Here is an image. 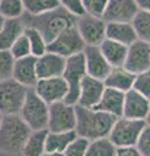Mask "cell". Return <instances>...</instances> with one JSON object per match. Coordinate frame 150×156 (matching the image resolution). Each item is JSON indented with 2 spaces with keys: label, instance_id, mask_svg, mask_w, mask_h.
Segmentation results:
<instances>
[{
  "label": "cell",
  "instance_id": "1f68e13d",
  "mask_svg": "<svg viewBox=\"0 0 150 156\" xmlns=\"http://www.w3.org/2000/svg\"><path fill=\"white\" fill-rule=\"evenodd\" d=\"M11 53L12 56L16 58H22L26 56L31 55V50H30V44H29V39L25 34H21L20 37L17 38V41L13 43V46L11 47Z\"/></svg>",
  "mask_w": 150,
  "mask_h": 156
},
{
  "label": "cell",
  "instance_id": "f35d334b",
  "mask_svg": "<svg viewBox=\"0 0 150 156\" xmlns=\"http://www.w3.org/2000/svg\"><path fill=\"white\" fill-rule=\"evenodd\" d=\"M140 11L150 12V0H134Z\"/></svg>",
  "mask_w": 150,
  "mask_h": 156
},
{
  "label": "cell",
  "instance_id": "ac0fdd59",
  "mask_svg": "<svg viewBox=\"0 0 150 156\" xmlns=\"http://www.w3.org/2000/svg\"><path fill=\"white\" fill-rule=\"evenodd\" d=\"M12 78H14L17 82H20L21 85L26 86L27 89H33L38 82L37 57L30 55L22 58H17L14 61Z\"/></svg>",
  "mask_w": 150,
  "mask_h": 156
},
{
  "label": "cell",
  "instance_id": "ee69618b",
  "mask_svg": "<svg viewBox=\"0 0 150 156\" xmlns=\"http://www.w3.org/2000/svg\"><path fill=\"white\" fill-rule=\"evenodd\" d=\"M3 119H4V116H3L2 112H0V125H2V121H3Z\"/></svg>",
  "mask_w": 150,
  "mask_h": 156
},
{
  "label": "cell",
  "instance_id": "2e32d148",
  "mask_svg": "<svg viewBox=\"0 0 150 156\" xmlns=\"http://www.w3.org/2000/svg\"><path fill=\"white\" fill-rule=\"evenodd\" d=\"M150 112V99L134 89L125 92L123 117L132 120H146Z\"/></svg>",
  "mask_w": 150,
  "mask_h": 156
},
{
  "label": "cell",
  "instance_id": "f1b7e54d",
  "mask_svg": "<svg viewBox=\"0 0 150 156\" xmlns=\"http://www.w3.org/2000/svg\"><path fill=\"white\" fill-rule=\"evenodd\" d=\"M132 25L140 41L150 43V12L138 11L132 20Z\"/></svg>",
  "mask_w": 150,
  "mask_h": 156
},
{
  "label": "cell",
  "instance_id": "7c38bea8",
  "mask_svg": "<svg viewBox=\"0 0 150 156\" xmlns=\"http://www.w3.org/2000/svg\"><path fill=\"white\" fill-rule=\"evenodd\" d=\"M134 76L150 69V43L137 39L128 46L127 57L123 65Z\"/></svg>",
  "mask_w": 150,
  "mask_h": 156
},
{
  "label": "cell",
  "instance_id": "4316f807",
  "mask_svg": "<svg viewBox=\"0 0 150 156\" xmlns=\"http://www.w3.org/2000/svg\"><path fill=\"white\" fill-rule=\"evenodd\" d=\"M24 34H25V35L27 37V39H29V44H30V50H31L33 56L39 57V56L45 55V53L47 52L48 43L45 39V37H43L35 27L25 26Z\"/></svg>",
  "mask_w": 150,
  "mask_h": 156
},
{
  "label": "cell",
  "instance_id": "9a60e30c",
  "mask_svg": "<svg viewBox=\"0 0 150 156\" xmlns=\"http://www.w3.org/2000/svg\"><path fill=\"white\" fill-rule=\"evenodd\" d=\"M104 90L106 85L103 81L86 76L81 82L77 105L85 107V108H95L99 104L101 99H102Z\"/></svg>",
  "mask_w": 150,
  "mask_h": 156
},
{
  "label": "cell",
  "instance_id": "52a82bcc",
  "mask_svg": "<svg viewBox=\"0 0 150 156\" xmlns=\"http://www.w3.org/2000/svg\"><path fill=\"white\" fill-rule=\"evenodd\" d=\"M145 125V120H132L122 116L115 121L108 138L118 148L136 146Z\"/></svg>",
  "mask_w": 150,
  "mask_h": 156
},
{
  "label": "cell",
  "instance_id": "7a4b0ae2",
  "mask_svg": "<svg viewBox=\"0 0 150 156\" xmlns=\"http://www.w3.org/2000/svg\"><path fill=\"white\" fill-rule=\"evenodd\" d=\"M22 21L25 26L35 27L45 37L47 43H50L68 27L75 26L77 23V17L71 14L63 7H59L54 11L38 16H30L25 13L22 16Z\"/></svg>",
  "mask_w": 150,
  "mask_h": 156
},
{
  "label": "cell",
  "instance_id": "83f0119b",
  "mask_svg": "<svg viewBox=\"0 0 150 156\" xmlns=\"http://www.w3.org/2000/svg\"><path fill=\"white\" fill-rule=\"evenodd\" d=\"M22 2L25 7V13L30 16L43 14L60 7L59 0H22Z\"/></svg>",
  "mask_w": 150,
  "mask_h": 156
},
{
  "label": "cell",
  "instance_id": "3957f363",
  "mask_svg": "<svg viewBox=\"0 0 150 156\" xmlns=\"http://www.w3.org/2000/svg\"><path fill=\"white\" fill-rule=\"evenodd\" d=\"M31 129L20 115H8L0 125V152L5 155L21 154Z\"/></svg>",
  "mask_w": 150,
  "mask_h": 156
},
{
  "label": "cell",
  "instance_id": "8992f818",
  "mask_svg": "<svg viewBox=\"0 0 150 156\" xmlns=\"http://www.w3.org/2000/svg\"><path fill=\"white\" fill-rule=\"evenodd\" d=\"M88 76L86 72V64H85V56L84 52L77 53L67 58V64H65V69L63 73V78L67 81L69 87L68 95H67L65 100L68 104H73L76 105L79 101V96H80V87H81V82L82 80Z\"/></svg>",
  "mask_w": 150,
  "mask_h": 156
},
{
  "label": "cell",
  "instance_id": "f6af8a7d",
  "mask_svg": "<svg viewBox=\"0 0 150 156\" xmlns=\"http://www.w3.org/2000/svg\"><path fill=\"white\" fill-rule=\"evenodd\" d=\"M0 2H2V0H0Z\"/></svg>",
  "mask_w": 150,
  "mask_h": 156
},
{
  "label": "cell",
  "instance_id": "d4e9b609",
  "mask_svg": "<svg viewBox=\"0 0 150 156\" xmlns=\"http://www.w3.org/2000/svg\"><path fill=\"white\" fill-rule=\"evenodd\" d=\"M48 130H34L24 144L22 156H43L46 152V136Z\"/></svg>",
  "mask_w": 150,
  "mask_h": 156
},
{
  "label": "cell",
  "instance_id": "4dcf8cb0",
  "mask_svg": "<svg viewBox=\"0 0 150 156\" xmlns=\"http://www.w3.org/2000/svg\"><path fill=\"white\" fill-rule=\"evenodd\" d=\"M16 58L9 50H0V81L12 78Z\"/></svg>",
  "mask_w": 150,
  "mask_h": 156
},
{
  "label": "cell",
  "instance_id": "7bdbcfd3",
  "mask_svg": "<svg viewBox=\"0 0 150 156\" xmlns=\"http://www.w3.org/2000/svg\"><path fill=\"white\" fill-rule=\"evenodd\" d=\"M89 3H90V0H84V4H85V8H86V7H88V5H89ZM86 12H88V11H86Z\"/></svg>",
  "mask_w": 150,
  "mask_h": 156
},
{
  "label": "cell",
  "instance_id": "5b68a950",
  "mask_svg": "<svg viewBox=\"0 0 150 156\" xmlns=\"http://www.w3.org/2000/svg\"><path fill=\"white\" fill-rule=\"evenodd\" d=\"M29 89L14 78L0 81V112L3 116L18 115L26 99Z\"/></svg>",
  "mask_w": 150,
  "mask_h": 156
},
{
  "label": "cell",
  "instance_id": "d6a6232c",
  "mask_svg": "<svg viewBox=\"0 0 150 156\" xmlns=\"http://www.w3.org/2000/svg\"><path fill=\"white\" fill-rule=\"evenodd\" d=\"M89 142H90L89 139L82 138V136H77L63 154H64V156H86Z\"/></svg>",
  "mask_w": 150,
  "mask_h": 156
},
{
  "label": "cell",
  "instance_id": "74e56055",
  "mask_svg": "<svg viewBox=\"0 0 150 156\" xmlns=\"http://www.w3.org/2000/svg\"><path fill=\"white\" fill-rule=\"evenodd\" d=\"M115 156H144L137 150L136 146H130V147H119L116 150Z\"/></svg>",
  "mask_w": 150,
  "mask_h": 156
},
{
  "label": "cell",
  "instance_id": "6da1fadb",
  "mask_svg": "<svg viewBox=\"0 0 150 156\" xmlns=\"http://www.w3.org/2000/svg\"><path fill=\"white\" fill-rule=\"evenodd\" d=\"M76 133L79 136L86 138L89 140H94L98 138L108 136L115 121L118 120L115 116L107 112L95 109V108H85V107L76 104Z\"/></svg>",
  "mask_w": 150,
  "mask_h": 156
},
{
  "label": "cell",
  "instance_id": "7402d4cb",
  "mask_svg": "<svg viewBox=\"0 0 150 156\" xmlns=\"http://www.w3.org/2000/svg\"><path fill=\"white\" fill-rule=\"evenodd\" d=\"M99 48L102 51L103 56L106 57V60L110 62V65L112 68H119L124 65L128 52V46L106 38L99 44Z\"/></svg>",
  "mask_w": 150,
  "mask_h": 156
},
{
  "label": "cell",
  "instance_id": "4fadbf2b",
  "mask_svg": "<svg viewBox=\"0 0 150 156\" xmlns=\"http://www.w3.org/2000/svg\"><path fill=\"white\" fill-rule=\"evenodd\" d=\"M84 56H85L88 76L97 78V80L104 81L110 74L112 66L106 60L99 46H86L84 50Z\"/></svg>",
  "mask_w": 150,
  "mask_h": 156
},
{
  "label": "cell",
  "instance_id": "f546056e",
  "mask_svg": "<svg viewBox=\"0 0 150 156\" xmlns=\"http://www.w3.org/2000/svg\"><path fill=\"white\" fill-rule=\"evenodd\" d=\"M0 13L7 20L22 18L25 14V7L22 0H2L0 2Z\"/></svg>",
  "mask_w": 150,
  "mask_h": 156
},
{
  "label": "cell",
  "instance_id": "9c48e42d",
  "mask_svg": "<svg viewBox=\"0 0 150 156\" xmlns=\"http://www.w3.org/2000/svg\"><path fill=\"white\" fill-rule=\"evenodd\" d=\"M76 105L57 101L48 107V131H71L76 129Z\"/></svg>",
  "mask_w": 150,
  "mask_h": 156
},
{
  "label": "cell",
  "instance_id": "44dd1931",
  "mask_svg": "<svg viewBox=\"0 0 150 156\" xmlns=\"http://www.w3.org/2000/svg\"><path fill=\"white\" fill-rule=\"evenodd\" d=\"M134 78H136V76L133 73L127 70L124 66H119V68H112L110 74L103 82L106 87L119 90L122 92H127L133 89Z\"/></svg>",
  "mask_w": 150,
  "mask_h": 156
},
{
  "label": "cell",
  "instance_id": "484cf974",
  "mask_svg": "<svg viewBox=\"0 0 150 156\" xmlns=\"http://www.w3.org/2000/svg\"><path fill=\"white\" fill-rule=\"evenodd\" d=\"M118 147L108 136L90 140L86 151V156H115Z\"/></svg>",
  "mask_w": 150,
  "mask_h": 156
},
{
  "label": "cell",
  "instance_id": "ba28073f",
  "mask_svg": "<svg viewBox=\"0 0 150 156\" xmlns=\"http://www.w3.org/2000/svg\"><path fill=\"white\" fill-rule=\"evenodd\" d=\"M85 47L86 43L84 42V39L79 33V29L75 25L68 27L60 35H57L52 42L48 43L47 51L68 58L73 55H77V53L84 52Z\"/></svg>",
  "mask_w": 150,
  "mask_h": 156
},
{
  "label": "cell",
  "instance_id": "836d02e7",
  "mask_svg": "<svg viewBox=\"0 0 150 156\" xmlns=\"http://www.w3.org/2000/svg\"><path fill=\"white\" fill-rule=\"evenodd\" d=\"M133 89L150 99V69L140 73V74H136Z\"/></svg>",
  "mask_w": 150,
  "mask_h": 156
},
{
  "label": "cell",
  "instance_id": "60d3db41",
  "mask_svg": "<svg viewBox=\"0 0 150 156\" xmlns=\"http://www.w3.org/2000/svg\"><path fill=\"white\" fill-rule=\"evenodd\" d=\"M43 156H64V154H61V152H45Z\"/></svg>",
  "mask_w": 150,
  "mask_h": 156
},
{
  "label": "cell",
  "instance_id": "d590c367",
  "mask_svg": "<svg viewBox=\"0 0 150 156\" xmlns=\"http://www.w3.org/2000/svg\"><path fill=\"white\" fill-rule=\"evenodd\" d=\"M136 147L144 156H150V125H145L138 136Z\"/></svg>",
  "mask_w": 150,
  "mask_h": 156
},
{
  "label": "cell",
  "instance_id": "b9f144b4",
  "mask_svg": "<svg viewBox=\"0 0 150 156\" xmlns=\"http://www.w3.org/2000/svg\"><path fill=\"white\" fill-rule=\"evenodd\" d=\"M145 122H146L148 125H150V112H149V115H148V117H146V120H145Z\"/></svg>",
  "mask_w": 150,
  "mask_h": 156
},
{
  "label": "cell",
  "instance_id": "277c9868",
  "mask_svg": "<svg viewBox=\"0 0 150 156\" xmlns=\"http://www.w3.org/2000/svg\"><path fill=\"white\" fill-rule=\"evenodd\" d=\"M48 107L50 105L37 94L34 89H29L26 99L18 115L33 131L46 130L48 126Z\"/></svg>",
  "mask_w": 150,
  "mask_h": 156
},
{
  "label": "cell",
  "instance_id": "8fae6325",
  "mask_svg": "<svg viewBox=\"0 0 150 156\" xmlns=\"http://www.w3.org/2000/svg\"><path fill=\"white\" fill-rule=\"evenodd\" d=\"M35 92L39 95L46 103L54 104L57 101L65 100L68 95L69 87L67 81L63 77H54V78H42L38 80L35 86L33 87Z\"/></svg>",
  "mask_w": 150,
  "mask_h": 156
},
{
  "label": "cell",
  "instance_id": "ab89813d",
  "mask_svg": "<svg viewBox=\"0 0 150 156\" xmlns=\"http://www.w3.org/2000/svg\"><path fill=\"white\" fill-rule=\"evenodd\" d=\"M5 21H7V18L0 13V30H2V29L4 27V25H5Z\"/></svg>",
  "mask_w": 150,
  "mask_h": 156
},
{
  "label": "cell",
  "instance_id": "e575fe53",
  "mask_svg": "<svg viewBox=\"0 0 150 156\" xmlns=\"http://www.w3.org/2000/svg\"><path fill=\"white\" fill-rule=\"evenodd\" d=\"M59 3H60V7L67 9L71 14H73L77 18L88 13L84 4V0H59Z\"/></svg>",
  "mask_w": 150,
  "mask_h": 156
},
{
  "label": "cell",
  "instance_id": "e0dca14e",
  "mask_svg": "<svg viewBox=\"0 0 150 156\" xmlns=\"http://www.w3.org/2000/svg\"><path fill=\"white\" fill-rule=\"evenodd\" d=\"M67 58L57 53L47 51L45 55L37 57V74L38 80L42 78L63 77Z\"/></svg>",
  "mask_w": 150,
  "mask_h": 156
},
{
  "label": "cell",
  "instance_id": "603a6c76",
  "mask_svg": "<svg viewBox=\"0 0 150 156\" xmlns=\"http://www.w3.org/2000/svg\"><path fill=\"white\" fill-rule=\"evenodd\" d=\"M25 23L22 18L7 20L4 27L0 30V50H11L17 38L24 34Z\"/></svg>",
  "mask_w": 150,
  "mask_h": 156
},
{
  "label": "cell",
  "instance_id": "ffe728a7",
  "mask_svg": "<svg viewBox=\"0 0 150 156\" xmlns=\"http://www.w3.org/2000/svg\"><path fill=\"white\" fill-rule=\"evenodd\" d=\"M106 38L112 39L125 46H130L138 39L132 22H107Z\"/></svg>",
  "mask_w": 150,
  "mask_h": 156
},
{
  "label": "cell",
  "instance_id": "cb8c5ba5",
  "mask_svg": "<svg viewBox=\"0 0 150 156\" xmlns=\"http://www.w3.org/2000/svg\"><path fill=\"white\" fill-rule=\"evenodd\" d=\"M76 130L48 131L46 136V152H64L67 147L77 138Z\"/></svg>",
  "mask_w": 150,
  "mask_h": 156
},
{
  "label": "cell",
  "instance_id": "d6986e66",
  "mask_svg": "<svg viewBox=\"0 0 150 156\" xmlns=\"http://www.w3.org/2000/svg\"><path fill=\"white\" fill-rule=\"evenodd\" d=\"M124 99H125V92L106 87L102 99H101L99 104L95 107V109L107 112V113L115 116L116 119H119V117L123 116Z\"/></svg>",
  "mask_w": 150,
  "mask_h": 156
},
{
  "label": "cell",
  "instance_id": "5bb4252c",
  "mask_svg": "<svg viewBox=\"0 0 150 156\" xmlns=\"http://www.w3.org/2000/svg\"><path fill=\"white\" fill-rule=\"evenodd\" d=\"M138 11L134 0H108L102 18L106 22H132Z\"/></svg>",
  "mask_w": 150,
  "mask_h": 156
},
{
  "label": "cell",
  "instance_id": "30bf717a",
  "mask_svg": "<svg viewBox=\"0 0 150 156\" xmlns=\"http://www.w3.org/2000/svg\"><path fill=\"white\" fill-rule=\"evenodd\" d=\"M107 22L102 17H95L86 13L77 18L76 26L86 46H99L106 39Z\"/></svg>",
  "mask_w": 150,
  "mask_h": 156
},
{
  "label": "cell",
  "instance_id": "8d00e7d4",
  "mask_svg": "<svg viewBox=\"0 0 150 156\" xmlns=\"http://www.w3.org/2000/svg\"><path fill=\"white\" fill-rule=\"evenodd\" d=\"M108 4V0H90L89 5L86 7V11L89 14L95 17H103L106 7Z\"/></svg>",
  "mask_w": 150,
  "mask_h": 156
}]
</instances>
